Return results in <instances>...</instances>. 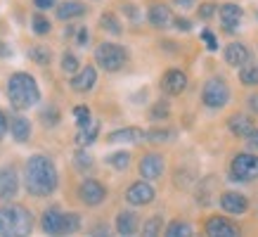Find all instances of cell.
<instances>
[{
    "mask_svg": "<svg viewBox=\"0 0 258 237\" xmlns=\"http://www.w3.org/2000/svg\"><path fill=\"white\" fill-rule=\"evenodd\" d=\"M59 185V175L52 159L45 154H33L24 164V188L31 197H50Z\"/></svg>",
    "mask_w": 258,
    "mask_h": 237,
    "instance_id": "6da1fadb",
    "label": "cell"
},
{
    "mask_svg": "<svg viewBox=\"0 0 258 237\" xmlns=\"http://www.w3.org/2000/svg\"><path fill=\"white\" fill-rule=\"evenodd\" d=\"M8 100L17 111H26L40 102V88L31 74L17 71L8 79Z\"/></svg>",
    "mask_w": 258,
    "mask_h": 237,
    "instance_id": "7a4b0ae2",
    "label": "cell"
},
{
    "mask_svg": "<svg viewBox=\"0 0 258 237\" xmlns=\"http://www.w3.org/2000/svg\"><path fill=\"white\" fill-rule=\"evenodd\" d=\"M33 216L22 204H5L0 206V235L5 237H24L31 235Z\"/></svg>",
    "mask_w": 258,
    "mask_h": 237,
    "instance_id": "3957f363",
    "label": "cell"
},
{
    "mask_svg": "<svg viewBox=\"0 0 258 237\" xmlns=\"http://www.w3.org/2000/svg\"><path fill=\"white\" fill-rule=\"evenodd\" d=\"M95 62L97 67L104 71H121L128 62V52H125L123 45H118V43H100L97 50H95Z\"/></svg>",
    "mask_w": 258,
    "mask_h": 237,
    "instance_id": "277c9868",
    "label": "cell"
},
{
    "mask_svg": "<svg viewBox=\"0 0 258 237\" xmlns=\"http://www.w3.org/2000/svg\"><path fill=\"white\" fill-rule=\"evenodd\" d=\"M230 173H232V181L239 183H251L258 178V154L256 152H242L232 159L230 164Z\"/></svg>",
    "mask_w": 258,
    "mask_h": 237,
    "instance_id": "5b68a950",
    "label": "cell"
},
{
    "mask_svg": "<svg viewBox=\"0 0 258 237\" xmlns=\"http://www.w3.org/2000/svg\"><path fill=\"white\" fill-rule=\"evenodd\" d=\"M202 102L209 109H220L230 102V86L223 79H209L204 83L202 90Z\"/></svg>",
    "mask_w": 258,
    "mask_h": 237,
    "instance_id": "8992f818",
    "label": "cell"
},
{
    "mask_svg": "<svg viewBox=\"0 0 258 237\" xmlns=\"http://www.w3.org/2000/svg\"><path fill=\"white\" fill-rule=\"evenodd\" d=\"M79 197L86 206H97L107 199V188L100 181H95V178H86L79 185Z\"/></svg>",
    "mask_w": 258,
    "mask_h": 237,
    "instance_id": "52a82bcc",
    "label": "cell"
},
{
    "mask_svg": "<svg viewBox=\"0 0 258 237\" xmlns=\"http://www.w3.org/2000/svg\"><path fill=\"white\" fill-rule=\"evenodd\" d=\"M154 197H157V192L149 185V181H138L125 190V202L131 206H147L154 202Z\"/></svg>",
    "mask_w": 258,
    "mask_h": 237,
    "instance_id": "ba28073f",
    "label": "cell"
},
{
    "mask_svg": "<svg viewBox=\"0 0 258 237\" xmlns=\"http://www.w3.org/2000/svg\"><path fill=\"white\" fill-rule=\"evenodd\" d=\"M19 192V175L15 166H3L0 168V199L12 202Z\"/></svg>",
    "mask_w": 258,
    "mask_h": 237,
    "instance_id": "9c48e42d",
    "label": "cell"
},
{
    "mask_svg": "<svg viewBox=\"0 0 258 237\" xmlns=\"http://www.w3.org/2000/svg\"><path fill=\"white\" fill-rule=\"evenodd\" d=\"M164 171H166V161L157 152H149V154H145L140 159V175L145 181H157V178L164 175Z\"/></svg>",
    "mask_w": 258,
    "mask_h": 237,
    "instance_id": "30bf717a",
    "label": "cell"
},
{
    "mask_svg": "<svg viewBox=\"0 0 258 237\" xmlns=\"http://www.w3.org/2000/svg\"><path fill=\"white\" fill-rule=\"evenodd\" d=\"M187 74L180 69H168L161 76V90H164L166 95H180L187 90Z\"/></svg>",
    "mask_w": 258,
    "mask_h": 237,
    "instance_id": "8fae6325",
    "label": "cell"
},
{
    "mask_svg": "<svg viewBox=\"0 0 258 237\" xmlns=\"http://www.w3.org/2000/svg\"><path fill=\"white\" fill-rule=\"evenodd\" d=\"M206 235L211 237H237L239 228L232 221H227L225 216H211L206 221Z\"/></svg>",
    "mask_w": 258,
    "mask_h": 237,
    "instance_id": "7c38bea8",
    "label": "cell"
},
{
    "mask_svg": "<svg viewBox=\"0 0 258 237\" xmlns=\"http://www.w3.org/2000/svg\"><path fill=\"white\" fill-rule=\"evenodd\" d=\"M40 228L47 235H64V211L59 206H50L40 218Z\"/></svg>",
    "mask_w": 258,
    "mask_h": 237,
    "instance_id": "4fadbf2b",
    "label": "cell"
},
{
    "mask_svg": "<svg viewBox=\"0 0 258 237\" xmlns=\"http://www.w3.org/2000/svg\"><path fill=\"white\" fill-rule=\"evenodd\" d=\"M95 83H97V69H95L93 64L79 69L74 76H71V90H76V93H88V90H93Z\"/></svg>",
    "mask_w": 258,
    "mask_h": 237,
    "instance_id": "5bb4252c",
    "label": "cell"
},
{
    "mask_svg": "<svg viewBox=\"0 0 258 237\" xmlns=\"http://www.w3.org/2000/svg\"><path fill=\"white\" fill-rule=\"evenodd\" d=\"M220 206H223V211L232 213V216H242V213L249 211V199L244 197L242 192H223L220 195Z\"/></svg>",
    "mask_w": 258,
    "mask_h": 237,
    "instance_id": "9a60e30c",
    "label": "cell"
},
{
    "mask_svg": "<svg viewBox=\"0 0 258 237\" xmlns=\"http://www.w3.org/2000/svg\"><path fill=\"white\" fill-rule=\"evenodd\" d=\"M218 15H220V22H223V29H225L227 33H232L237 26H239V22H242L244 10L239 8L237 3H225V5H220Z\"/></svg>",
    "mask_w": 258,
    "mask_h": 237,
    "instance_id": "2e32d148",
    "label": "cell"
},
{
    "mask_svg": "<svg viewBox=\"0 0 258 237\" xmlns=\"http://www.w3.org/2000/svg\"><path fill=\"white\" fill-rule=\"evenodd\" d=\"M147 19L154 29H168L173 22V15H171V8L164 5V3H154L149 5V12H147Z\"/></svg>",
    "mask_w": 258,
    "mask_h": 237,
    "instance_id": "e0dca14e",
    "label": "cell"
},
{
    "mask_svg": "<svg viewBox=\"0 0 258 237\" xmlns=\"http://www.w3.org/2000/svg\"><path fill=\"white\" fill-rule=\"evenodd\" d=\"M223 57H225V64H230V67H242L244 62L251 60V52L244 43H230V45H225Z\"/></svg>",
    "mask_w": 258,
    "mask_h": 237,
    "instance_id": "ac0fdd59",
    "label": "cell"
},
{
    "mask_svg": "<svg viewBox=\"0 0 258 237\" xmlns=\"http://www.w3.org/2000/svg\"><path fill=\"white\" fill-rule=\"evenodd\" d=\"M55 12L59 22H69V19H76V17H83L88 12V8L81 0H64V3H59V8H55Z\"/></svg>",
    "mask_w": 258,
    "mask_h": 237,
    "instance_id": "d6986e66",
    "label": "cell"
},
{
    "mask_svg": "<svg viewBox=\"0 0 258 237\" xmlns=\"http://www.w3.org/2000/svg\"><path fill=\"white\" fill-rule=\"evenodd\" d=\"M145 140V131L138 126H125V128H118V131H111L107 135V142H142Z\"/></svg>",
    "mask_w": 258,
    "mask_h": 237,
    "instance_id": "ffe728a7",
    "label": "cell"
},
{
    "mask_svg": "<svg viewBox=\"0 0 258 237\" xmlns=\"http://www.w3.org/2000/svg\"><path fill=\"white\" fill-rule=\"evenodd\" d=\"M8 128L17 142H26L31 138V121L26 116H12L8 121Z\"/></svg>",
    "mask_w": 258,
    "mask_h": 237,
    "instance_id": "44dd1931",
    "label": "cell"
},
{
    "mask_svg": "<svg viewBox=\"0 0 258 237\" xmlns=\"http://www.w3.org/2000/svg\"><path fill=\"white\" fill-rule=\"evenodd\" d=\"M140 228V218L135 211H121L116 216V232L118 235H135Z\"/></svg>",
    "mask_w": 258,
    "mask_h": 237,
    "instance_id": "7402d4cb",
    "label": "cell"
},
{
    "mask_svg": "<svg viewBox=\"0 0 258 237\" xmlns=\"http://www.w3.org/2000/svg\"><path fill=\"white\" fill-rule=\"evenodd\" d=\"M227 128H230V133L237 135V138H246V135L253 131V121H251V116H246V114H232V116L227 118Z\"/></svg>",
    "mask_w": 258,
    "mask_h": 237,
    "instance_id": "603a6c76",
    "label": "cell"
},
{
    "mask_svg": "<svg viewBox=\"0 0 258 237\" xmlns=\"http://www.w3.org/2000/svg\"><path fill=\"white\" fill-rule=\"evenodd\" d=\"M97 135H100V121H90L88 126L79 128V135H76V145L79 147H88V145H93L97 140Z\"/></svg>",
    "mask_w": 258,
    "mask_h": 237,
    "instance_id": "cb8c5ba5",
    "label": "cell"
},
{
    "mask_svg": "<svg viewBox=\"0 0 258 237\" xmlns=\"http://www.w3.org/2000/svg\"><path fill=\"white\" fill-rule=\"evenodd\" d=\"M239 81H242V86L246 88H253L258 86V64L256 62H244L239 67Z\"/></svg>",
    "mask_w": 258,
    "mask_h": 237,
    "instance_id": "d4e9b609",
    "label": "cell"
},
{
    "mask_svg": "<svg viewBox=\"0 0 258 237\" xmlns=\"http://www.w3.org/2000/svg\"><path fill=\"white\" fill-rule=\"evenodd\" d=\"M189 235H195V228L187 221H173L166 228V237H189Z\"/></svg>",
    "mask_w": 258,
    "mask_h": 237,
    "instance_id": "484cf974",
    "label": "cell"
},
{
    "mask_svg": "<svg viewBox=\"0 0 258 237\" xmlns=\"http://www.w3.org/2000/svg\"><path fill=\"white\" fill-rule=\"evenodd\" d=\"M175 131L173 128H152V131H145V140L149 142H171L175 138Z\"/></svg>",
    "mask_w": 258,
    "mask_h": 237,
    "instance_id": "4316f807",
    "label": "cell"
},
{
    "mask_svg": "<svg viewBox=\"0 0 258 237\" xmlns=\"http://www.w3.org/2000/svg\"><path fill=\"white\" fill-rule=\"evenodd\" d=\"M100 26L104 29L107 33H111V36H121V22L116 19V15H111V12H104V15L100 17Z\"/></svg>",
    "mask_w": 258,
    "mask_h": 237,
    "instance_id": "83f0119b",
    "label": "cell"
},
{
    "mask_svg": "<svg viewBox=\"0 0 258 237\" xmlns=\"http://www.w3.org/2000/svg\"><path fill=\"white\" fill-rule=\"evenodd\" d=\"M107 164H109L111 168H116V171H125V168L131 166V154H128V152H114V154L107 157Z\"/></svg>",
    "mask_w": 258,
    "mask_h": 237,
    "instance_id": "f1b7e54d",
    "label": "cell"
},
{
    "mask_svg": "<svg viewBox=\"0 0 258 237\" xmlns=\"http://www.w3.org/2000/svg\"><path fill=\"white\" fill-rule=\"evenodd\" d=\"M29 57H31L36 64H40V67L50 64V50H47L45 45H33L31 50H29Z\"/></svg>",
    "mask_w": 258,
    "mask_h": 237,
    "instance_id": "f546056e",
    "label": "cell"
},
{
    "mask_svg": "<svg viewBox=\"0 0 258 237\" xmlns=\"http://www.w3.org/2000/svg\"><path fill=\"white\" fill-rule=\"evenodd\" d=\"M31 26H33V33H36V36H47V33H50V29H52V26H50V22H47V17H43L40 12L31 17Z\"/></svg>",
    "mask_w": 258,
    "mask_h": 237,
    "instance_id": "4dcf8cb0",
    "label": "cell"
},
{
    "mask_svg": "<svg viewBox=\"0 0 258 237\" xmlns=\"http://www.w3.org/2000/svg\"><path fill=\"white\" fill-rule=\"evenodd\" d=\"M161 228H164V218L161 216H152L145 225H142V235H147V237H154L161 232Z\"/></svg>",
    "mask_w": 258,
    "mask_h": 237,
    "instance_id": "1f68e13d",
    "label": "cell"
},
{
    "mask_svg": "<svg viewBox=\"0 0 258 237\" xmlns=\"http://www.w3.org/2000/svg\"><path fill=\"white\" fill-rule=\"evenodd\" d=\"M81 230V216L79 213H64V235H74Z\"/></svg>",
    "mask_w": 258,
    "mask_h": 237,
    "instance_id": "d6a6232c",
    "label": "cell"
},
{
    "mask_svg": "<svg viewBox=\"0 0 258 237\" xmlns=\"http://www.w3.org/2000/svg\"><path fill=\"white\" fill-rule=\"evenodd\" d=\"M74 118H76V126H79V128L88 126V124L93 121V116H90V109H88L86 104H79V107H74Z\"/></svg>",
    "mask_w": 258,
    "mask_h": 237,
    "instance_id": "836d02e7",
    "label": "cell"
},
{
    "mask_svg": "<svg viewBox=\"0 0 258 237\" xmlns=\"http://www.w3.org/2000/svg\"><path fill=\"white\" fill-rule=\"evenodd\" d=\"M74 164H76V168H79V171H86V168H90V166H93V157L86 152V147H81V150L74 154Z\"/></svg>",
    "mask_w": 258,
    "mask_h": 237,
    "instance_id": "e575fe53",
    "label": "cell"
},
{
    "mask_svg": "<svg viewBox=\"0 0 258 237\" xmlns=\"http://www.w3.org/2000/svg\"><path fill=\"white\" fill-rule=\"evenodd\" d=\"M79 69H81L79 57L71 55V52H67V55L62 57V71H67V74H76Z\"/></svg>",
    "mask_w": 258,
    "mask_h": 237,
    "instance_id": "d590c367",
    "label": "cell"
},
{
    "mask_svg": "<svg viewBox=\"0 0 258 237\" xmlns=\"http://www.w3.org/2000/svg\"><path fill=\"white\" fill-rule=\"evenodd\" d=\"M168 114H171V107H168L166 100H159V102L152 107V118H154V121H159V118H168Z\"/></svg>",
    "mask_w": 258,
    "mask_h": 237,
    "instance_id": "8d00e7d4",
    "label": "cell"
},
{
    "mask_svg": "<svg viewBox=\"0 0 258 237\" xmlns=\"http://www.w3.org/2000/svg\"><path fill=\"white\" fill-rule=\"evenodd\" d=\"M197 12H199V17H202V19H211V17L218 12V5H213V3H204V5H199V8H197Z\"/></svg>",
    "mask_w": 258,
    "mask_h": 237,
    "instance_id": "74e56055",
    "label": "cell"
},
{
    "mask_svg": "<svg viewBox=\"0 0 258 237\" xmlns=\"http://www.w3.org/2000/svg\"><path fill=\"white\" fill-rule=\"evenodd\" d=\"M173 26H175V29H178V31H192V22H189V19H185V17H173Z\"/></svg>",
    "mask_w": 258,
    "mask_h": 237,
    "instance_id": "f35d334b",
    "label": "cell"
},
{
    "mask_svg": "<svg viewBox=\"0 0 258 237\" xmlns=\"http://www.w3.org/2000/svg\"><path fill=\"white\" fill-rule=\"evenodd\" d=\"M202 38H204V43H206L209 50H218V38H216L211 31H202Z\"/></svg>",
    "mask_w": 258,
    "mask_h": 237,
    "instance_id": "ab89813d",
    "label": "cell"
},
{
    "mask_svg": "<svg viewBox=\"0 0 258 237\" xmlns=\"http://www.w3.org/2000/svg\"><path fill=\"white\" fill-rule=\"evenodd\" d=\"M43 118H45V121H43L45 126H55L57 121H59V114H57L55 109H47V111H43Z\"/></svg>",
    "mask_w": 258,
    "mask_h": 237,
    "instance_id": "60d3db41",
    "label": "cell"
},
{
    "mask_svg": "<svg viewBox=\"0 0 258 237\" xmlns=\"http://www.w3.org/2000/svg\"><path fill=\"white\" fill-rule=\"evenodd\" d=\"M121 8H123V12L128 15V19H133V22H138V19H140V12H138V8H135V5L125 3V5H121Z\"/></svg>",
    "mask_w": 258,
    "mask_h": 237,
    "instance_id": "b9f144b4",
    "label": "cell"
},
{
    "mask_svg": "<svg viewBox=\"0 0 258 237\" xmlns=\"http://www.w3.org/2000/svg\"><path fill=\"white\" fill-rule=\"evenodd\" d=\"M33 5L40 10V12H45V10H50V8H55L57 5V0H33Z\"/></svg>",
    "mask_w": 258,
    "mask_h": 237,
    "instance_id": "7bdbcfd3",
    "label": "cell"
},
{
    "mask_svg": "<svg viewBox=\"0 0 258 237\" xmlns=\"http://www.w3.org/2000/svg\"><path fill=\"white\" fill-rule=\"evenodd\" d=\"M246 138H249V150L251 152H258V128H253Z\"/></svg>",
    "mask_w": 258,
    "mask_h": 237,
    "instance_id": "ee69618b",
    "label": "cell"
},
{
    "mask_svg": "<svg viewBox=\"0 0 258 237\" xmlns=\"http://www.w3.org/2000/svg\"><path fill=\"white\" fill-rule=\"evenodd\" d=\"M175 3V8L180 10H195L197 8V0H173Z\"/></svg>",
    "mask_w": 258,
    "mask_h": 237,
    "instance_id": "f6af8a7d",
    "label": "cell"
},
{
    "mask_svg": "<svg viewBox=\"0 0 258 237\" xmlns=\"http://www.w3.org/2000/svg\"><path fill=\"white\" fill-rule=\"evenodd\" d=\"M76 43H79V45H86L88 43V29L86 26H81L79 29V33H76Z\"/></svg>",
    "mask_w": 258,
    "mask_h": 237,
    "instance_id": "bcb514c9",
    "label": "cell"
},
{
    "mask_svg": "<svg viewBox=\"0 0 258 237\" xmlns=\"http://www.w3.org/2000/svg\"><path fill=\"white\" fill-rule=\"evenodd\" d=\"M5 133H8V116L0 111V140L5 138Z\"/></svg>",
    "mask_w": 258,
    "mask_h": 237,
    "instance_id": "7dc6e473",
    "label": "cell"
},
{
    "mask_svg": "<svg viewBox=\"0 0 258 237\" xmlns=\"http://www.w3.org/2000/svg\"><path fill=\"white\" fill-rule=\"evenodd\" d=\"M249 109L253 111V114H258V95H251L249 97Z\"/></svg>",
    "mask_w": 258,
    "mask_h": 237,
    "instance_id": "c3c4849f",
    "label": "cell"
},
{
    "mask_svg": "<svg viewBox=\"0 0 258 237\" xmlns=\"http://www.w3.org/2000/svg\"><path fill=\"white\" fill-rule=\"evenodd\" d=\"M256 19H258V15H256Z\"/></svg>",
    "mask_w": 258,
    "mask_h": 237,
    "instance_id": "681fc988",
    "label": "cell"
}]
</instances>
